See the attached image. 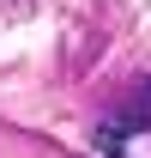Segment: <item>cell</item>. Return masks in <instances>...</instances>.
<instances>
[{
	"label": "cell",
	"instance_id": "1",
	"mask_svg": "<svg viewBox=\"0 0 151 158\" xmlns=\"http://www.w3.org/2000/svg\"><path fill=\"white\" fill-rule=\"evenodd\" d=\"M139 122H151V79H145V91H139V103H133L127 116H109V122H103V134H97V146H103L109 158H121L127 134H139Z\"/></svg>",
	"mask_w": 151,
	"mask_h": 158
}]
</instances>
